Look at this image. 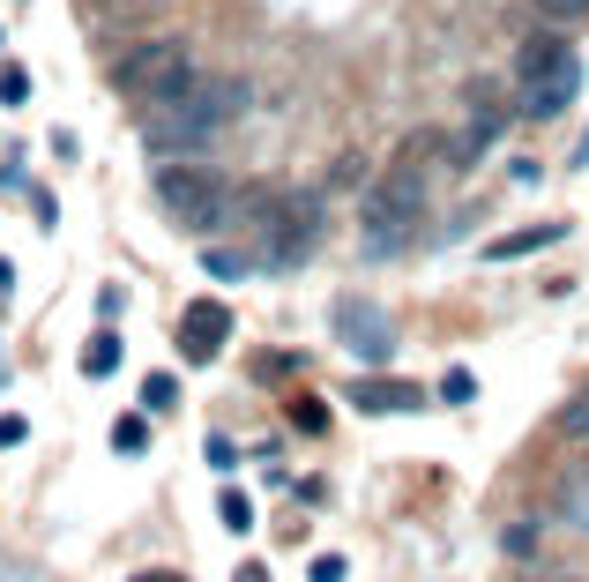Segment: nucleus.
Here are the masks:
<instances>
[{
    "instance_id": "f257e3e1",
    "label": "nucleus",
    "mask_w": 589,
    "mask_h": 582,
    "mask_svg": "<svg viewBox=\"0 0 589 582\" xmlns=\"http://www.w3.org/2000/svg\"><path fill=\"white\" fill-rule=\"evenodd\" d=\"M419 209H425V150L411 142V150L358 195V240H366V254H403V240L419 232Z\"/></svg>"
},
{
    "instance_id": "f03ea898",
    "label": "nucleus",
    "mask_w": 589,
    "mask_h": 582,
    "mask_svg": "<svg viewBox=\"0 0 589 582\" xmlns=\"http://www.w3.org/2000/svg\"><path fill=\"white\" fill-rule=\"evenodd\" d=\"M239 113H247V83L202 75L179 105H157V113H150V142H157V150H210Z\"/></svg>"
},
{
    "instance_id": "7ed1b4c3",
    "label": "nucleus",
    "mask_w": 589,
    "mask_h": 582,
    "mask_svg": "<svg viewBox=\"0 0 589 582\" xmlns=\"http://www.w3.org/2000/svg\"><path fill=\"white\" fill-rule=\"evenodd\" d=\"M157 209H165L172 224H187V232H216V224H232V179L216 165H195V158H179V165L157 172Z\"/></svg>"
},
{
    "instance_id": "20e7f679",
    "label": "nucleus",
    "mask_w": 589,
    "mask_h": 582,
    "mask_svg": "<svg viewBox=\"0 0 589 582\" xmlns=\"http://www.w3.org/2000/svg\"><path fill=\"white\" fill-rule=\"evenodd\" d=\"M575 90H582V53L567 38H530L522 45V90H515V113H522V120L567 113Z\"/></svg>"
},
{
    "instance_id": "39448f33",
    "label": "nucleus",
    "mask_w": 589,
    "mask_h": 582,
    "mask_svg": "<svg viewBox=\"0 0 589 582\" xmlns=\"http://www.w3.org/2000/svg\"><path fill=\"white\" fill-rule=\"evenodd\" d=\"M179 60H187V45L172 38V31H150V38H134V45H120V53H113L105 83H113V90H127V97H150V90L165 83Z\"/></svg>"
},
{
    "instance_id": "423d86ee",
    "label": "nucleus",
    "mask_w": 589,
    "mask_h": 582,
    "mask_svg": "<svg viewBox=\"0 0 589 582\" xmlns=\"http://www.w3.org/2000/svg\"><path fill=\"white\" fill-rule=\"evenodd\" d=\"M500 135H507L500 97H493V90H470V120H463V135H456V158H463V165H478L485 150H500Z\"/></svg>"
},
{
    "instance_id": "0eeeda50",
    "label": "nucleus",
    "mask_w": 589,
    "mask_h": 582,
    "mask_svg": "<svg viewBox=\"0 0 589 582\" xmlns=\"http://www.w3.org/2000/svg\"><path fill=\"white\" fill-rule=\"evenodd\" d=\"M224 336H232V306H216V299L187 306V322H179V351H187L195 366H210L216 351H224Z\"/></svg>"
},
{
    "instance_id": "6e6552de",
    "label": "nucleus",
    "mask_w": 589,
    "mask_h": 582,
    "mask_svg": "<svg viewBox=\"0 0 589 582\" xmlns=\"http://www.w3.org/2000/svg\"><path fill=\"white\" fill-rule=\"evenodd\" d=\"M337 329H343V344H358L366 359H388V344H396V336H388V322H380V314H366L358 299L337 314Z\"/></svg>"
},
{
    "instance_id": "1a4fd4ad",
    "label": "nucleus",
    "mask_w": 589,
    "mask_h": 582,
    "mask_svg": "<svg viewBox=\"0 0 589 582\" xmlns=\"http://www.w3.org/2000/svg\"><path fill=\"white\" fill-rule=\"evenodd\" d=\"M351 396H358L366 411H411V404H419V388H403V381H358Z\"/></svg>"
},
{
    "instance_id": "9d476101",
    "label": "nucleus",
    "mask_w": 589,
    "mask_h": 582,
    "mask_svg": "<svg viewBox=\"0 0 589 582\" xmlns=\"http://www.w3.org/2000/svg\"><path fill=\"white\" fill-rule=\"evenodd\" d=\"M552 508L575 523V531H589V470H575V478H559V493H552Z\"/></svg>"
},
{
    "instance_id": "9b49d317",
    "label": "nucleus",
    "mask_w": 589,
    "mask_h": 582,
    "mask_svg": "<svg viewBox=\"0 0 589 582\" xmlns=\"http://www.w3.org/2000/svg\"><path fill=\"white\" fill-rule=\"evenodd\" d=\"M83 374H90V381L120 374V336H113V329H97V336L83 344Z\"/></svg>"
},
{
    "instance_id": "f8f14e48",
    "label": "nucleus",
    "mask_w": 589,
    "mask_h": 582,
    "mask_svg": "<svg viewBox=\"0 0 589 582\" xmlns=\"http://www.w3.org/2000/svg\"><path fill=\"white\" fill-rule=\"evenodd\" d=\"M559 232H567V224H538V232H507V240H493V261H515V254H530V247H552V240H559Z\"/></svg>"
},
{
    "instance_id": "ddd939ff",
    "label": "nucleus",
    "mask_w": 589,
    "mask_h": 582,
    "mask_svg": "<svg viewBox=\"0 0 589 582\" xmlns=\"http://www.w3.org/2000/svg\"><path fill=\"white\" fill-rule=\"evenodd\" d=\"M113 449H120V456H142V449H150V418H120V426H113Z\"/></svg>"
},
{
    "instance_id": "4468645a",
    "label": "nucleus",
    "mask_w": 589,
    "mask_h": 582,
    "mask_svg": "<svg viewBox=\"0 0 589 582\" xmlns=\"http://www.w3.org/2000/svg\"><path fill=\"white\" fill-rule=\"evenodd\" d=\"M507 560H530V552H545V531H530V523H507Z\"/></svg>"
},
{
    "instance_id": "2eb2a0df",
    "label": "nucleus",
    "mask_w": 589,
    "mask_h": 582,
    "mask_svg": "<svg viewBox=\"0 0 589 582\" xmlns=\"http://www.w3.org/2000/svg\"><path fill=\"white\" fill-rule=\"evenodd\" d=\"M559 426H567V441H575V449H589V388L567 404V418H559Z\"/></svg>"
},
{
    "instance_id": "dca6fc26",
    "label": "nucleus",
    "mask_w": 589,
    "mask_h": 582,
    "mask_svg": "<svg viewBox=\"0 0 589 582\" xmlns=\"http://www.w3.org/2000/svg\"><path fill=\"white\" fill-rule=\"evenodd\" d=\"M216 515H224L232 531H254V500L247 493H224V500H216Z\"/></svg>"
},
{
    "instance_id": "f3484780",
    "label": "nucleus",
    "mask_w": 589,
    "mask_h": 582,
    "mask_svg": "<svg viewBox=\"0 0 589 582\" xmlns=\"http://www.w3.org/2000/svg\"><path fill=\"white\" fill-rule=\"evenodd\" d=\"M538 8H545L552 23H582V15H589V0H538Z\"/></svg>"
},
{
    "instance_id": "a211bd4d",
    "label": "nucleus",
    "mask_w": 589,
    "mask_h": 582,
    "mask_svg": "<svg viewBox=\"0 0 589 582\" xmlns=\"http://www.w3.org/2000/svg\"><path fill=\"white\" fill-rule=\"evenodd\" d=\"M23 97H31V75L8 68V75H0V105H23Z\"/></svg>"
},
{
    "instance_id": "6ab92c4d",
    "label": "nucleus",
    "mask_w": 589,
    "mask_h": 582,
    "mask_svg": "<svg viewBox=\"0 0 589 582\" xmlns=\"http://www.w3.org/2000/svg\"><path fill=\"white\" fill-rule=\"evenodd\" d=\"M23 433H31V418H15V411L0 418V449H15V441H23Z\"/></svg>"
},
{
    "instance_id": "aec40b11",
    "label": "nucleus",
    "mask_w": 589,
    "mask_h": 582,
    "mask_svg": "<svg viewBox=\"0 0 589 582\" xmlns=\"http://www.w3.org/2000/svg\"><path fill=\"white\" fill-rule=\"evenodd\" d=\"M314 582H343V560H337V552H321V560H314Z\"/></svg>"
},
{
    "instance_id": "412c9836",
    "label": "nucleus",
    "mask_w": 589,
    "mask_h": 582,
    "mask_svg": "<svg viewBox=\"0 0 589 582\" xmlns=\"http://www.w3.org/2000/svg\"><path fill=\"white\" fill-rule=\"evenodd\" d=\"M97 8H120V15H142V8H157V0H97Z\"/></svg>"
},
{
    "instance_id": "4be33fe9",
    "label": "nucleus",
    "mask_w": 589,
    "mask_h": 582,
    "mask_svg": "<svg viewBox=\"0 0 589 582\" xmlns=\"http://www.w3.org/2000/svg\"><path fill=\"white\" fill-rule=\"evenodd\" d=\"M127 582H187V575H165V568H150V575H127Z\"/></svg>"
},
{
    "instance_id": "5701e85b",
    "label": "nucleus",
    "mask_w": 589,
    "mask_h": 582,
    "mask_svg": "<svg viewBox=\"0 0 589 582\" xmlns=\"http://www.w3.org/2000/svg\"><path fill=\"white\" fill-rule=\"evenodd\" d=\"M567 582H582V575H567Z\"/></svg>"
}]
</instances>
